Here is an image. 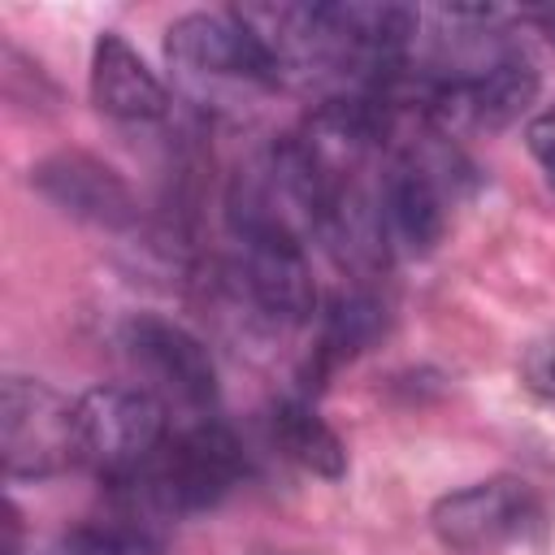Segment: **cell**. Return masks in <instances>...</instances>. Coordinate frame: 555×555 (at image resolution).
<instances>
[{
  "instance_id": "1",
  "label": "cell",
  "mask_w": 555,
  "mask_h": 555,
  "mask_svg": "<svg viewBox=\"0 0 555 555\" xmlns=\"http://www.w3.org/2000/svg\"><path fill=\"white\" fill-rule=\"evenodd\" d=\"M78 464L104 481H139L169 438L165 399L143 386H91L74 399Z\"/></svg>"
},
{
  "instance_id": "2",
  "label": "cell",
  "mask_w": 555,
  "mask_h": 555,
  "mask_svg": "<svg viewBox=\"0 0 555 555\" xmlns=\"http://www.w3.org/2000/svg\"><path fill=\"white\" fill-rule=\"evenodd\" d=\"M0 460L13 481L56 477L78 464L74 399L39 377H4L0 386Z\"/></svg>"
},
{
  "instance_id": "3",
  "label": "cell",
  "mask_w": 555,
  "mask_h": 555,
  "mask_svg": "<svg viewBox=\"0 0 555 555\" xmlns=\"http://www.w3.org/2000/svg\"><path fill=\"white\" fill-rule=\"evenodd\" d=\"M243 477V447L221 421H195L165 438L152 468L139 477L147 499L165 512H204ZM134 486V481H130Z\"/></svg>"
},
{
  "instance_id": "4",
  "label": "cell",
  "mask_w": 555,
  "mask_h": 555,
  "mask_svg": "<svg viewBox=\"0 0 555 555\" xmlns=\"http://www.w3.org/2000/svg\"><path fill=\"white\" fill-rule=\"evenodd\" d=\"M542 520V503L520 477H486L442 494L429 512L434 538L455 555H490L525 538Z\"/></svg>"
},
{
  "instance_id": "5",
  "label": "cell",
  "mask_w": 555,
  "mask_h": 555,
  "mask_svg": "<svg viewBox=\"0 0 555 555\" xmlns=\"http://www.w3.org/2000/svg\"><path fill=\"white\" fill-rule=\"evenodd\" d=\"M165 56L204 82H238V87H273L278 69L247 22L230 13H182L165 30Z\"/></svg>"
},
{
  "instance_id": "6",
  "label": "cell",
  "mask_w": 555,
  "mask_h": 555,
  "mask_svg": "<svg viewBox=\"0 0 555 555\" xmlns=\"http://www.w3.org/2000/svg\"><path fill=\"white\" fill-rule=\"evenodd\" d=\"M30 186L65 217L95 230H130L139 225V199L130 182L91 152H52L30 165Z\"/></svg>"
},
{
  "instance_id": "7",
  "label": "cell",
  "mask_w": 555,
  "mask_h": 555,
  "mask_svg": "<svg viewBox=\"0 0 555 555\" xmlns=\"http://www.w3.org/2000/svg\"><path fill=\"white\" fill-rule=\"evenodd\" d=\"M121 343L130 351V360L178 403L208 412L217 403V364L212 351L178 321L156 317V312H139L126 321Z\"/></svg>"
},
{
  "instance_id": "8",
  "label": "cell",
  "mask_w": 555,
  "mask_h": 555,
  "mask_svg": "<svg viewBox=\"0 0 555 555\" xmlns=\"http://www.w3.org/2000/svg\"><path fill=\"white\" fill-rule=\"evenodd\" d=\"M91 100L113 121H156L169 108L165 82L117 30H104L91 48Z\"/></svg>"
},
{
  "instance_id": "9",
  "label": "cell",
  "mask_w": 555,
  "mask_h": 555,
  "mask_svg": "<svg viewBox=\"0 0 555 555\" xmlns=\"http://www.w3.org/2000/svg\"><path fill=\"white\" fill-rule=\"evenodd\" d=\"M533 100H538V69L516 52H503V56L486 61L481 69L438 87V108L455 104L468 121L490 126V130L512 126Z\"/></svg>"
},
{
  "instance_id": "10",
  "label": "cell",
  "mask_w": 555,
  "mask_h": 555,
  "mask_svg": "<svg viewBox=\"0 0 555 555\" xmlns=\"http://www.w3.org/2000/svg\"><path fill=\"white\" fill-rule=\"evenodd\" d=\"M382 221L386 234L408 251H429L447 230V204L425 165L399 160L382 182Z\"/></svg>"
},
{
  "instance_id": "11",
  "label": "cell",
  "mask_w": 555,
  "mask_h": 555,
  "mask_svg": "<svg viewBox=\"0 0 555 555\" xmlns=\"http://www.w3.org/2000/svg\"><path fill=\"white\" fill-rule=\"evenodd\" d=\"M269 429H273V442L282 447V455L295 460L304 473L325 477V481H338L347 473V442L304 399H282L269 416Z\"/></svg>"
},
{
  "instance_id": "12",
  "label": "cell",
  "mask_w": 555,
  "mask_h": 555,
  "mask_svg": "<svg viewBox=\"0 0 555 555\" xmlns=\"http://www.w3.org/2000/svg\"><path fill=\"white\" fill-rule=\"evenodd\" d=\"M386 330V308L369 295V291H347L330 304L325 312V330H321V351L330 360H347L356 351H364L369 343H377V334Z\"/></svg>"
},
{
  "instance_id": "13",
  "label": "cell",
  "mask_w": 555,
  "mask_h": 555,
  "mask_svg": "<svg viewBox=\"0 0 555 555\" xmlns=\"http://www.w3.org/2000/svg\"><path fill=\"white\" fill-rule=\"evenodd\" d=\"M520 382H525L538 399L555 403V338H542V343H533V347L520 356Z\"/></svg>"
},
{
  "instance_id": "14",
  "label": "cell",
  "mask_w": 555,
  "mask_h": 555,
  "mask_svg": "<svg viewBox=\"0 0 555 555\" xmlns=\"http://www.w3.org/2000/svg\"><path fill=\"white\" fill-rule=\"evenodd\" d=\"M525 147L542 165V173L555 182V104H546L542 113H533L525 121Z\"/></svg>"
},
{
  "instance_id": "15",
  "label": "cell",
  "mask_w": 555,
  "mask_h": 555,
  "mask_svg": "<svg viewBox=\"0 0 555 555\" xmlns=\"http://www.w3.org/2000/svg\"><path fill=\"white\" fill-rule=\"evenodd\" d=\"M78 555H126V551H121V542H113L104 533H91V538H82Z\"/></svg>"
},
{
  "instance_id": "16",
  "label": "cell",
  "mask_w": 555,
  "mask_h": 555,
  "mask_svg": "<svg viewBox=\"0 0 555 555\" xmlns=\"http://www.w3.org/2000/svg\"><path fill=\"white\" fill-rule=\"evenodd\" d=\"M9 546H4V555H17V533H22V516H17V507H9Z\"/></svg>"
},
{
  "instance_id": "17",
  "label": "cell",
  "mask_w": 555,
  "mask_h": 555,
  "mask_svg": "<svg viewBox=\"0 0 555 555\" xmlns=\"http://www.w3.org/2000/svg\"><path fill=\"white\" fill-rule=\"evenodd\" d=\"M533 22H538V26H542V35L555 43V9H538V13H533Z\"/></svg>"
}]
</instances>
